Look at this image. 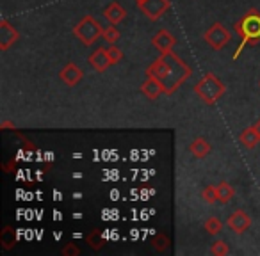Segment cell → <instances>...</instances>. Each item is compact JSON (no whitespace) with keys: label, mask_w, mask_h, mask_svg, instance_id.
<instances>
[{"label":"cell","mask_w":260,"mask_h":256,"mask_svg":"<svg viewBox=\"0 0 260 256\" xmlns=\"http://www.w3.org/2000/svg\"><path fill=\"white\" fill-rule=\"evenodd\" d=\"M192 75V69L175 52L162 54L146 68V77H152L162 86L164 94H173Z\"/></svg>","instance_id":"1"},{"label":"cell","mask_w":260,"mask_h":256,"mask_svg":"<svg viewBox=\"0 0 260 256\" xmlns=\"http://www.w3.org/2000/svg\"><path fill=\"white\" fill-rule=\"evenodd\" d=\"M235 32L241 38V47L234 54V59L241 54L242 47L246 45H256L260 43V13L256 9H249L244 16H241L237 23H235Z\"/></svg>","instance_id":"2"},{"label":"cell","mask_w":260,"mask_h":256,"mask_svg":"<svg viewBox=\"0 0 260 256\" xmlns=\"http://www.w3.org/2000/svg\"><path fill=\"white\" fill-rule=\"evenodd\" d=\"M224 91H226L224 84L221 82L214 73H207V75L194 86L196 96H200V100L207 105L216 103V101L224 94Z\"/></svg>","instance_id":"3"},{"label":"cell","mask_w":260,"mask_h":256,"mask_svg":"<svg viewBox=\"0 0 260 256\" xmlns=\"http://www.w3.org/2000/svg\"><path fill=\"white\" fill-rule=\"evenodd\" d=\"M73 34H75L86 47H89L98 38L104 36V27H102L91 15H86L75 27H73Z\"/></svg>","instance_id":"4"},{"label":"cell","mask_w":260,"mask_h":256,"mask_svg":"<svg viewBox=\"0 0 260 256\" xmlns=\"http://www.w3.org/2000/svg\"><path fill=\"white\" fill-rule=\"evenodd\" d=\"M203 40H205V43L209 45L212 50H223V48L232 41V34L223 23L216 22L210 29L205 30Z\"/></svg>","instance_id":"5"},{"label":"cell","mask_w":260,"mask_h":256,"mask_svg":"<svg viewBox=\"0 0 260 256\" xmlns=\"http://www.w3.org/2000/svg\"><path fill=\"white\" fill-rule=\"evenodd\" d=\"M138 8L148 20L157 22L170 9V2L168 0H143V2H138Z\"/></svg>","instance_id":"6"},{"label":"cell","mask_w":260,"mask_h":256,"mask_svg":"<svg viewBox=\"0 0 260 256\" xmlns=\"http://www.w3.org/2000/svg\"><path fill=\"white\" fill-rule=\"evenodd\" d=\"M20 40V32L8 22V20H2L0 22V50L6 52Z\"/></svg>","instance_id":"7"},{"label":"cell","mask_w":260,"mask_h":256,"mask_svg":"<svg viewBox=\"0 0 260 256\" xmlns=\"http://www.w3.org/2000/svg\"><path fill=\"white\" fill-rule=\"evenodd\" d=\"M152 45L155 47V50L159 52L160 55H162V54H170V52H173L175 45H177V38H175L173 34L170 32V30L162 29V30H159L155 36H153Z\"/></svg>","instance_id":"8"},{"label":"cell","mask_w":260,"mask_h":256,"mask_svg":"<svg viewBox=\"0 0 260 256\" xmlns=\"http://www.w3.org/2000/svg\"><path fill=\"white\" fill-rule=\"evenodd\" d=\"M226 224L234 233L241 235V233H244L249 226H251V217H249L244 210H235V212L228 217Z\"/></svg>","instance_id":"9"},{"label":"cell","mask_w":260,"mask_h":256,"mask_svg":"<svg viewBox=\"0 0 260 256\" xmlns=\"http://www.w3.org/2000/svg\"><path fill=\"white\" fill-rule=\"evenodd\" d=\"M82 77H84V71L75 62H68V64L61 69V73H59V79H61L66 86H72V87H75L77 84L82 80Z\"/></svg>","instance_id":"10"},{"label":"cell","mask_w":260,"mask_h":256,"mask_svg":"<svg viewBox=\"0 0 260 256\" xmlns=\"http://www.w3.org/2000/svg\"><path fill=\"white\" fill-rule=\"evenodd\" d=\"M87 61H89V64L93 66L94 71H98V73H104L105 69L112 64L111 57H109V54H107V48H102V47L96 48V50L89 55Z\"/></svg>","instance_id":"11"},{"label":"cell","mask_w":260,"mask_h":256,"mask_svg":"<svg viewBox=\"0 0 260 256\" xmlns=\"http://www.w3.org/2000/svg\"><path fill=\"white\" fill-rule=\"evenodd\" d=\"M104 16L111 25H118V23L123 22V18L126 16V13H125V9L118 4V2H111V4L104 9Z\"/></svg>","instance_id":"12"},{"label":"cell","mask_w":260,"mask_h":256,"mask_svg":"<svg viewBox=\"0 0 260 256\" xmlns=\"http://www.w3.org/2000/svg\"><path fill=\"white\" fill-rule=\"evenodd\" d=\"M141 93L145 94L148 100H157L160 94H164L162 86H160L155 79H152V77H146V80L141 84Z\"/></svg>","instance_id":"13"},{"label":"cell","mask_w":260,"mask_h":256,"mask_svg":"<svg viewBox=\"0 0 260 256\" xmlns=\"http://www.w3.org/2000/svg\"><path fill=\"white\" fill-rule=\"evenodd\" d=\"M239 141H241V144L244 146L246 150L255 148V146L260 142V137H258V134H256L255 126H248V128H244V130L241 132V135H239Z\"/></svg>","instance_id":"14"},{"label":"cell","mask_w":260,"mask_h":256,"mask_svg":"<svg viewBox=\"0 0 260 256\" xmlns=\"http://www.w3.org/2000/svg\"><path fill=\"white\" fill-rule=\"evenodd\" d=\"M189 152L196 157V159H205L207 155L210 153V144L207 139L203 137H198L189 144Z\"/></svg>","instance_id":"15"},{"label":"cell","mask_w":260,"mask_h":256,"mask_svg":"<svg viewBox=\"0 0 260 256\" xmlns=\"http://www.w3.org/2000/svg\"><path fill=\"white\" fill-rule=\"evenodd\" d=\"M216 191H217V201L223 203V205L230 203L232 199H234V196H235V189L232 187L228 181H221V184H217Z\"/></svg>","instance_id":"16"},{"label":"cell","mask_w":260,"mask_h":256,"mask_svg":"<svg viewBox=\"0 0 260 256\" xmlns=\"http://www.w3.org/2000/svg\"><path fill=\"white\" fill-rule=\"evenodd\" d=\"M203 230H205L209 235H212V237H216V235H219L221 231H223V223H221L219 217L212 215L203 223Z\"/></svg>","instance_id":"17"},{"label":"cell","mask_w":260,"mask_h":256,"mask_svg":"<svg viewBox=\"0 0 260 256\" xmlns=\"http://www.w3.org/2000/svg\"><path fill=\"white\" fill-rule=\"evenodd\" d=\"M0 244H2V247H4L6 251H9V249L16 244V235H15V231H13V228L6 226L4 230H2V233H0Z\"/></svg>","instance_id":"18"},{"label":"cell","mask_w":260,"mask_h":256,"mask_svg":"<svg viewBox=\"0 0 260 256\" xmlns=\"http://www.w3.org/2000/svg\"><path fill=\"white\" fill-rule=\"evenodd\" d=\"M86 242L91 245V247L94 249V251H98V249H102V247H104V244H105L104 237H102V233H100V230H98V228H94V230H91V233L86 237Z\"/></svg>","instance_id":"19"},{"label":"cell","mask_w":260,"mask_h":256,"mask_svg":"<svg viewBox=\"0 0 260 256\" xmlns=\"http://www.w3.org/2000/svg\"><path fill=\"white\" fill-rule=\"evenodd\" d=\"M210 252L214 256H226L230 252V249H228V244L224 240H216L210 245Z\"/></svg>","instance_id":"20"},{"label":"cell","mask_w":260,"mask_h":256,"mask_svg":"<svg viewBox=\"0 0 260 256\" xmlns=\"http://www.w3.org/2000/svg\"><path fill=\"white\" fill-rule=\"evenodd\" d=\"M202 198L205 203H209V205H212V203L217 201V191H216V185H209V187H205L202 191Z\"/></svg>","instance_id":"21"},{"label":"cell","mask_w":260,"mask_h":256,"mask_svg":"<svg viewBox=\"0 0 260 256\" xmlns=\"http://www.w3.org/2000/svg\"><path fill=\"white\" fill-rule=\"evenodd\" d=\"M119 36H121V32L116 29V25H109L107 29H104V38L109 43H118Z\"/></svg>","instance_id":"22"},{"label":"cell","mask_w":260,"mask_h":256,"mask_svg":"<svg viewBox=\"0 0 260 256\" xmlns=\"http://www.w3.org/2000/svg\"><path fill=\"white\" fill-rule=\"evenodd\" d=\"M107 54H109V57H111V62L112 64H118L119 61L123 59V52L119 50L118 47H116V43H111L107 47Z\"/></svg>","instance_id":"23"},{"label":"cell","mask_w":260,"mask_h":256,"mask_svg":"<svg viewBox=\"0 0 260 256\" xmlns=\"http://www.w3.org/2000/svg\"><path fill=\"white\" fill-rule=\"evenodd\" d=\"M168 245H170V238H168L166 235L159 233L155 238H153V249H157V251H164Z\"/></svg>","instance_id":"24"},{"label":"cell","mask_w":260,"mask_h":256,"mask_svg":"<svg viewBox=\"0 0 260 256\" xmlns=\"http://www.w3.org/2000/svg\"><path fill=\"white\" fill-rule=\"evenodd\" d=\"M62 254H64V256H68V254L79 256V254H80V249L77 247L75 244H66V245H64V249H62Z\"/></svg>","instance_id":"25"},{"label":"cell","mask_w":260,"mask_h":256,"mask_svg":"<svg viewBox=\"0 0 260 256\" xmlns=\"http://www.w3.org/2000/svg\"><path fill=\"white\" fill-rule=\"evenodd\" d=\"M253 126H255L256 134H258V137H260V119H258V121H256V123H255V125H253Z\"/></svg>","instance_id":"26"},{"label":"cell","mask_w":260,"mask_h":256,"mask_svg":"<svg viewBox=\"0 0 260 256\" xmlns=\"http://www.w3.org/2000/svg\"><path fill=\"white\" fill-rule=\"evenodd\" d=\"M136 2H143V0H136Z\"/></svg>","instance_id":"27"}]
</instances>
